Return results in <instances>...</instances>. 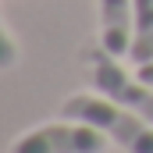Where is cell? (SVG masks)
<instances>
[{"label":"cell","mask_w":153,"mask_h":153,"mask_svg":"<svg viewBox=\"0 0 153 153\" xmlns=\"http://www.w3.org/2000/svg\"><path fill=\"white\" fill-rule=\"evenodd\" d=\"M61 117L85 121V125L100 128L125 153H153V125L146 117L117 107L114 100H107L100 93H75V96H68L61 103Z\"/></svg>","instance_id":"obj_1"},{"label":"cell","mask_w":153,"mask_h":153,"mask_svg":"<svg viewBox=\"0 0 153 153\" xmlns=\"http://www.w3.org/2000/svg\"><path fill=\"white\" fill-rule=\"evenodd\" d=\"M78 61H82V68H85L89 85H93L100 96L114 100L117 107L146 117V121L153 125V85L150 82H143L139 75H128L103 43L82 46V50H78Z\"/></svg>","instance_id":"obj_2"},{"label":"cell","mask_w":153,"mask_h":153,"mask_svg":"<svg viewBox=\"0 0 153 153\" xmlns=\"http://www.w3.org/2000/svg\"><path fill=\"white\" fill-rule=\"evenodd\" d=\"M107 146H111V139L100 128L61 117V121L39 125L32 132H22L7 146V153H103Z\"/></svg>","instance_id":"obj_3"},{"label":"cell","mask_w":153,"mask_h":153,"mask_svg":"<svg viewBox=\"0 0 153 153\" xmlns=\"http://www.w3.org/2000/svg\"><path fill=\"white\" fill-rule=\"evenodd\" d=\"M132 36H135V4L132 0H100V43L114 57H128Z\"/></svg>","instance_id":"obj_4"},{"label":"cell","mask_w":153,"mask_h":153,"mask_svg":"<svg viewBox=\"0 0 153 153\" xmlns=\"http://www.w3.org/2000/svg\"><path fill=\"white\" fill-rule=\"evenodd\" d=\"M135 4V36L128 57L135 64H150L153 61V0H132Z\"/></svg>","instance_id":"obj_5"},{"label":"cell","mask_w":153,"mask_h":153,"mask_svg":"<svg viewBox=\"0 0 153 153\" xmlns=\"http://www.w3.org/2000/svg\"><path fill=\"white\" fill-rule=\"evenodd\" d=\"M0 39H4V53H0V68H11V64L18 61V43H14V32H11V25H7V22L0 25Z\"/></svg>","instance_id":"obj_6"},{"label":"cell","mask_w":153,"mask_h":153,"mask_svg":"<svg viewBox=\"0 0 153 153\" xmlns=\"http://www.w3.org/2000/svg\"><path fill=\"white\" fill-rule=\"evenodd\" d=\"M139 78L153 85V61H150V64H139Z\"/></svg>","instance_id":"obj_7"}]
</instances>
